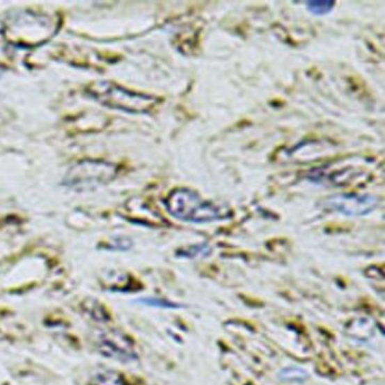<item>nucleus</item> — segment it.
<instances>
[{
    "instance_id": "f257e3e1",
    "label": "nucleus",
    "mask_w": 385,
    "mask_h": 385,
    "mask_svg": "<svg viewBox=\"0 0 385 385\" xmlns=\"http://www.w3.org/2000/svg\"><path fill=\"white\" fill-rule=\"evenodd\" d=\"M59 19L45 13L21 10L5 19L1 33L9 43L24 47L42 45L57 33Z\"/></svg>"
},
{
    "instance_id": "f03ea898",
    "label": "nucleus",
    "mask_w": 385,
    "mask_h": 385,
    "mask_svg": "<svg viewBox=\"0 0 385 385\" xmlns=\"http://www.w3.org/2000/svg\"><path fill=\"white\" fill-rule=\"evenodd\" d=\"M165 205L171 215L180 221L205 224L221 221L228 215L221 207L205 201L199 194L189 189H176L171 192Z\"/></svg>"
},
{
    "instance_id": "7ed1b4c3",
    "label": "nucleus",
    "mask_w": 385,
    "mask_h": 385,
    "mask_svg": "<svg viewBox=\"0 0 385 385\" xmlns=\"http://www.w3.org/2000/svg\"><path fill=\"white\" fill-rule=\"evenodd\" d=\"M88 93L101 104L129 113L148 112L157 102L152 96L126 90L112 81H96L88 87Z\"/></svg>"
},
{
    "instance_id": "20e7f679",
    "label": "nucleus",
    "mask_w": 385,
    "mask_h": 385,
    "mask_svg": "<svg viewBox=\"0 0 385 385\" xmlns=\"http://www.w3.org/2000/svg\"><path fill=\"white\" fill-rule=\"evenodd\" d=\"M117 173L114 165L103 162L85 161L72 166L67 174L66 184L70 188L88 189L107 183Z\"/></svg>"
},
{
    "instance_id": "39448f33",
    "label": "nucleus",
    "mask_w": 385,
    "mask_h": 385,
    "mask_svg": "<svg viewBox=\"0 0 385 385\" xmlns=\"http://www.w3.org/2000/svg\"><path fill=\"white\" fill-rule=\"evenodd\" d=\"M327 208L347 216H364L377 208V201L370 196L337 194L327 199Z\"/></svg>"
},
{
    "instance_id": "423d86ee",
    "label": "nucleus",
    "mask_w": 385,
    "mask_h": 385,
    "mask_svg": "<svg viewBox=\"0 0 385 385\" xmlns=\"http://www.w3.org/2000/svg\"><path fill=\"white\" fill-rule=\"evenodd\" d=\"M100 347H101L100 350L104 355L110 356L111 359H117L123 361H130L136 359V352L132 343L128 340V338L119 332L105 333L102 337Z\"/></svg>"
},
{
    "instance_id": "0eeeda50",
    "label": "nucleus",
    "mask_w": 385,
    "mask_h": 385,
    "mask_svg": "<svg viewBox=\"0 0 385 385\" xmlns=\"http://www.w3.org/2000/svg\"><path fill=\"white\" fill-rule=\"evenodd\" d=\"M90 385H126V382L117 372L104 370L93 375Z\"/></svg>"
},
{
    "instance_id": "6e6552de",
    "label": "nucleus",
    "mask_w": 385,
    "mask_h": 385,
    "mask_svg": "<svg viewBox=\"0 0 385 385\" xmlns=\"http://www.w3.org/2000/svg\"><path fill=\"white\" fill-rule=\"evenodd\" d=\"M308 12L312 13L314 15H324L328 13L331 12L332 8L335 6V3L331 1H308L306 3Z\"/></svg>"
},
{
    "instance_id": "1a4fd4ad",
    "label": "nucleus",
    "mask_w": 385,
    "mask_h": 385,
    "mask_svg": "<svg viewBox=\"0 0 385 385\" xmlns=\"http://www.w3.org/2000/svg\"><path fill=\"white\" fill-rule=\"evenodd\" d=\"M141 304L148 305V306H154V308H170V310H175V308H182V305L176 304L173 301H165V299H139Z\"/></svg>"
},
{
    "instance_id": "9d476101",
    "label": "nucleus",
    "mask_w": 385,
    "mask_h": 385,
    "mask_svg": "<svg viewBox=\"0 0 385 385\" xmlns=\"http://www.w3.org/2000/svg\"><path fill=\"white\" fill-rule=\"evenodd\" d=\"M306 377H308L306 372L299 370V368H287L281 373V379H286V381H301Z\"/></svg>"
}]
</instances>
